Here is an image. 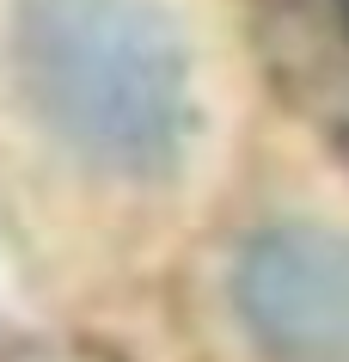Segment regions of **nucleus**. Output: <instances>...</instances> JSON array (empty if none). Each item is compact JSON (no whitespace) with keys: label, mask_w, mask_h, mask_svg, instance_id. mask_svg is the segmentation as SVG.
Masks as SVG:
<instances>
[{"label":"nucleus","mask_w":349,"mask_h":362,"mask_svg":"<svg viewBox=\"0 0 349 362\" xmlns=\"http://www.w3.org/2000/svg\"><path fill=\"white\" fill-rule=\"evenodd\" d=\"M6 86L25 123L104 185H172L202 129L196 49L166 0H13Z\"/></svg>","instance_id":"obj_1"},{"label":"nucleus","mask_w":349,"mask_h":362,"mask_svg":"<svg viewBox=\"0 0 349 362\" xmlns=\"http://www.w3.org/2000/svg\"><path fill=\"white\" fill-rule=\"evenodd\" d=\"M13 362H86V356H61V350H31V356H13Z\"/></svg>","instance_id":"obj_3"},{"label":"nucleus","mask_w":349,"mask_h":362,"mask_svg":"<svg viewBox=\"0 0 349 362\" xmlns=\"http://www.w3.org/2000/svg\"><path fill=\"white\" fill-rule=\"evenodd\" d=\"M227 313L257 362H349V228L276 215L227 258Z\"/></svg>","instance_id":"obj_2"},{"label":"nucleus","mask_w":349,"mask_h":362,"mask_svg":"<svg viewBox=\"0 0 349 362\" xmlns=\"http://www.w3.org/2000/svg\"><path fill=\"white\" fill-rule=\"evenodd\" d=\"M337 6H343V19H349V0H337Z\"/></svg>","instance_id":"obj_4"}]
</instances>
